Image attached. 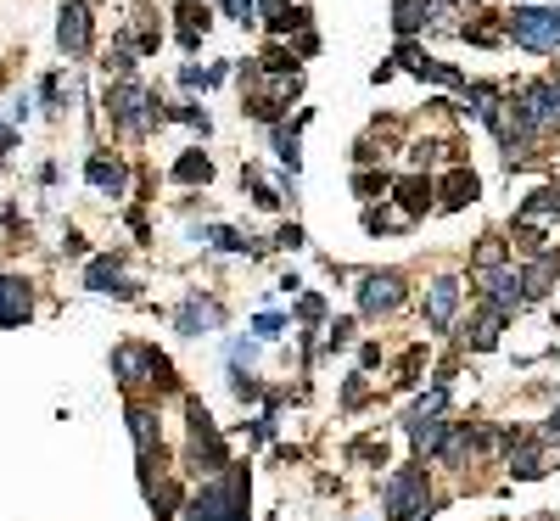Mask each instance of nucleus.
<instances>
[{
	"instance_id": "18",
	"label": "nucleus",
	"mask_w": 560,
	"mask_h": 521,
	"mask_svg": "<svg viewBox=\"0 0 560 521\" xmlns=\"http://www.w3.org/2000/svg\"><path fill=\"white\" fill-rule=\"evenodd\" d=\"M208 23H213V12H208V6H196V0H185V6H180V45H185V51H196V45H202Z\"/></svg>"
},
{
	"instance_id": "15",
	"label": "nucleus",
	"mask_w": 560,
	"mask_h": 521,
	"mask_svg": "<svg viewBox=\"0 0 560 521\" xmlns=\"http://www.w3.org/2000/svg\"><path fill=\"white\" fill-rule=\"evenodd\" d=\"M84 286L90 292H135V286L124 281V269H118V258H90V269H84Z\"/></svg>"
},
{
	"instance_id": "28",
	"label": "nucleus",
	"mask_w": 560,
	"mask_h": 521,
	"mask_svg": "<svg viewBox=\"0 0 560 521\" xmlns=\"http://www.w3.org/2000/svg\"><path fill=\"white\" fill-rule=\"evenodd\" d=\"M275 157L297 174V124H292V129H280V124H275Z\"/></svg>"
},
{
	"instance_id": "31",
	"label": "nucleus",
	"mask_w": 560,
	"mask_h": 521,
	"mask_svg": "<svg viewBox=\"0 0 560 521\" xmlns=\"http://www.w3.org/2000/svg\"><path fill=\"white\" fill-rule=\"evenodd\" d=\"M264 73L286 79V73H292V51H280V45H269V51H264Z\"/></svg>"
},
{
	"instance_id": "11",
	"label": "nucleus",
	"mask_w": 560,
	"mask_h": 521,
	"mask_svg": "<svg viewBox=\"0 0 560 521\" xmlns=\"http://www.w3.org/2000/svg\"><path fill=\"white\" fill-rule=\"evenodd\" d=\"M84 174H90V185H96V191H107V197H124V191H129V169L118 163V157H90V163H84Z\"/></svg>"
},
{
	"instance_id": "42",
	"label": "nucleus",
	"mask_w": 560,
	"mask_h": 521,
	"mask_svg": "<svg viewBox=\"0 0 560 521\" xmlns=\"http://www.w3.org/2000/svg\"><path fill=\"white\" fill-rule=\"evenodd\" d=\"M544 443H560V409L549 415V426H544Z\"/></svg>"
},
{
	"instance_id": "7",
	"label": "nucleus",
	"mask_w": 560,
	"mask_h": 521,
	"mask_svg": "<svg viewBox=\"0 0 560 521\" xmlns=\"http://www.w3.org/2000/svg\"><path fill=\"white\" fill-rule=\"evenodd\" d=\"M527 303V286H521V269H488V309L499 314V320H510V314Z\"/></svg>"
},
{
	"instance_id": "25",
	"label": "nucleus",
	"mask_w": 560,
	"mask_h": 521,
	"mask_svg": "<svg viewBox=\"0 0 560 521\" xmlns=\"http://www.w3.org/2000/svg\"><path fill=\"white\" fill-rule=\"evenodd\" d=\"M465 342H471V348L476 353H488L493 348V342H499V314H482V320H476V325H465Z\"/></svg>"
},
{
	"instance_id": "40",
	"label": "nucleus",
	"mask_w": 560,
	"mask_h": 521,
	"mask_svg": "<svg viewBox=\"0 0 560 521\" xmlns=\"http://www.w3.org/2000/svg\"><path fill=\"white\" fill-rule=\"evenodd\" d=\"M348 337H353V320H336V325H331V337H325V342H331V348H348Z\"/></svg>"
},
{
	"instance_id": "36",
	"label": "nucleus",
	"mask_w": 560,
	"mask_h": 521,
	"mask_svg": "<svg viewBox=\"0 0 560 521\" xmlns=\"http://www.w3.org/2000/svg\"><path fill=\"white\" fill-rule=\"evenodd\" d=\"M364 230H370V236H387V230H392V219H387V213H376V208H370V213H364Z\"/></svg>"
},
{
	"instance_id": "6",
	"label": "nucleus",
	"mask_w": 560,
	"mask_h": 521,
	"mask_svg": "<svg viewBox=\"0 0 560 521\" xmlns=\"http://www.w3.org/2000/svg\"><path fill=\"white\" fill-rule=\"evenodd\" d=\"M404 303V275H392V269H381V275H364L359 281V314H392Z\"/></svg>"
},
{
	"instance_id": "38",
	"label": "nucleus",
	"mask_w": 560,
	"mask_h": 521,
	"mask_svg": "<svg viewBox=\"0 0 560 521\" xmlns=\"http://www.w3.org/2000/svg\"><path fill=\"white\" fill-rule=\"evenodd\" d=\"M280 331H286V325H280L275 314H258V337H264V342H275Z\"/></svg>"
},
{
	"instance_id": "10",
	"label": "nucleus",
	"mask_w": 560,
	"mask_h": 521,
	"mask_svg": "<svg viewBox=\"0 0 560 521\" xmlns=\"http://www.w3.org/2000/svg\"><path fill=\"white\" fill-rule=\"evenodd\" d=\"M174 325H180L185 337H202V331H219V325H224V309H219V303H202V297H191V303L174 314Z\"/></svg>"
},
{
	"instance_id": "34",
	"label": "nucleus",
	"mask_w": 560,
	"mask_h": 521,
	"mask_svg": "<svg viewBox=\"0 0 560 521\" xmlns=\"http://www.w3.org/2000/svg\"><path fill=\"white\" fill-rule=\"evenodd\" d=\"M180 85H185V90H196V85L208 90V85H213V73H202V68L191 62V68H180Z\"/></svg>"
},
{
	"instance_id": "41",
	"label": "nucleus",
	"mask_w": 560,
	"mask_h": 521,
	"mask_svg": "<svg viewBox=\"0 0 560 521\" xmlns=\"http://www.w3.org/2000/svg\"><path fill=\"white\" fill-rule=\"evenodd\" d=\"M275 241H280V247H303V230H297V225H286Z\"/></svg>"
},
{
	"instance_id": "24",
	"label": "nucleus",
	"mask_w": 560,
	"mask_h": 521,
	"mask_svg": "<svg viewBox=\"0 0 560 521\" xmlns=\"http://www.w3.org/2000/svg\"><path fill=\"white\" fill-rule=\"evenodd\" d=\"M146 493H152V510H157V516H180V505H185L180 482H146Z\"/></svg>"
},
{
	"instance_id": "26",
	"label": "nucleus",
	"mask_w": 560,
	"mask_h": 521,
	"mask_svg": "<svg viewBox=\"0 0 560 521\" xmlns=\"http://www.w3.org/2000/svg\"><path fill=\"white\" fill-rule=\"evenodd\" d=\"M112 365H118L124 381H146V348H118L112 353Z\"/></svg>"
},
{
	"instance_id": "1",
	"label": "nucleus",
	"mask_w": 560,
	"mask_h": 521,
	"mask_svg": "<svg viewBox=\"0 0 560 521\" xmlns=\"http://www.w3.org/2000/svg\"><path fill=\"white\" fill-rule=\"evenodd\" d=\"M185 521H247V465H224L196 499H185Z\"/></svg>"
},
{
	"instance_id": "43",
	"label": "nucleus",
	"mask_w": 560,
	"mask_h": 521,
	"mask_svg": "<svg viewBox=\"0 0 560 521\" xmlns=\"http://www.w3.org/2000/svg\"><path fill=\"white\" fill-rule=\"evenodd\" d=\"M6 152H12V135H6V129H0V163H6Z\"/></svg>"
},
{
	"instance_id": "16",
	"label": "nucleus",
	"mask_w": 560,
	"mask_h": 521,
	"mask_svg": "<svg viewBox=\"0 0 560 521\" xmlns=\"http://www.w3.org/2000/svg\"><path fill=\"white\" fill-rule=\"evenodd\" d=\"M258 12H264V23H269L275 34L308 29V12H303V6H292V0H258Z\"/></svg>"
},
{
	"instance_id": "3",
	"label": "nucleus",
	"mask_w": 560,
	"mask_h": 521,
	"mask_svg": "<svg viewBox=\"0 0 560 521\" xmlns=\"http://www.w3.org/2000/svg\"><path fill=\"white\" fill-rule=\"evenodd\" d=\"M387 521H432V482L420 465H404L387 477Z\"/></svg>"
},
{
	"instance_id": "19",
	"label": "nucleus",
	"mask_w": 560,
	"mask_h": 521,
	"mask_svg": "<svg viewBox=\"0 0 560 521\" xmlns=\"http://www.w3.org/2000/svg\"><path fill=\"white\" fill-rule=\"evenodd\" d=\"M555 281H560V258L555 253H538V264L521 269V286H527V297H544Z\"/></svg>"
},
{
	"instance_id": "17",
	"label": "nucleus",
	"mask_w": 560,
	"mask_h": 521,
	"mask_svg": "<svg viewBox=\"0 0 560 521\" xmlns=\"http://www.w3.org/2000/svg\"><path fill=\"white\" fill-rule=\"evenodd\" d=\"M510 471H516L521 482H527V477H544V449H538L532 437H510Z\"/></svg>"
},
{
	"instance_id": "21",
	"label": "nucleus",
	"mask_w": 560,
	"mask_h": 521,
	"mask_svg": "<svg viewBox=\"0 0 560 521\" xmlns=\"http://www.w3.org/2000/svg\"><path fill=\"white\" fill-rule=\"evenodd\" d=\"M549 213H560V191H555V185L532 191V197L516 208V219H521V225H532V219H549Z\"/></svg>"
},
{
	"instance_id": "23",
	"label": "nucleus",
	"mask_w": 560,
	"mask_h": 521,
	"mask_svg": "<svg viewBox=\"0 0 560 521\" xmlns=\"http://www.w3.org/2000/svg\"><path fill=\"white\" fill-rule=\"evenodd\" d=\"M174 180H180V185H208V180H213L208 152H185L180 163H174Z\"/></svg>"
},
{
	"instance_id": "37",
	"label": "nucleus",
	"mask_w": 560,
	"mask_h": 521,
	"mask_svg": "<svg viewBox=\"0 0 560 521\" xmlns=\"http://www.w3.org/2000/svg\"><path fill=\"white\" fill-rule=\"evenodd\" d=\"M415 376H420V348H415V353H404V365H398V381H404V387H409Z\"/></svg>"
},
{
	"instance_id": "33",
	"label": "nucleus",
	"mask_w": 560,
	"mask_h": 521,
	"mask_svg": "<svg viewBox=\"0 0 560 521\" xmlns=\"http://www.w3.org/2000/svg\"><path fill=\"white\" fill-rule=\"evenodd\" d=\"M224 12L236 17L241 29H247V23H258V0H224Z\"/></svg>"
},
{
	"instance_id": "4",
	"label": "nucleus",
	"mask_w": 560,
	"mask_h": 521,
	"mask_svg": "<svg viewBox=\"0 0 560 521\" xmlns=\"http://www.w3.org/2000/svg\"><path fill=\"white\" fill-rule=\"evenodd\" d=\"M504 34L527 51H560V12H544V6H521V12L504 17Z\"/></svg>"
},
{
	"instance_id": "9",
	"label": "nucleus",
	"mask_w": 560,
	"mask_h": 521,
	"mask_svg": "<svg viewBox=\"0 0 560 521\" xmlns=\"http://www.w3.org/2000/svg\"><path fill=\"white\" fill-rule=\"evenodd\" d=\"M454 309H460V281L443 275V281H432V292H426V331H448Z\"/></svg>"
},
{
	"instance_id": "35",
	"label": "nucleus",
	"mask_w": 560,
	"mask_h": 521,
	"mask_svg": "<svg viewBox=\"0 0 560 521\" xmlns=\"http://www.w3.org/2000/svg\"><path fill=\"white\" fill-rule=\"evenodd\" d=\"M208 241H213V247H224V253H236V247H247V241H241L236 230H208Z\"/></svg>"
},
{
	"instance_id": "14",
	"label": "nucleus",
	"mask_w": 560,
	"mask_h": 521,
	"mask_svg": "<svg viewBox=\"0 0 560 521\" xmlns=\"http://www.w3.org/2000/svg\"><path fill=\"white\" fill-rule=\"evenodd\" d=\"M432 197H443L437 208H448V213L471 208V202H476V174H471V169H454V174L443 180V191H432Z\"/></svg>"
},
{
	"instance_id": "8",
	"label": "nucleus",
	"mask_w": 560,
	"mask_h": 521,
	"mask_svg": "<svg viewBox=\"0 0 560 521\" xmlns=\"http://www.w3.org/2000/svg\"><path fill=\"white\" fill-rule=\"evenodd\" d=\"M56 45H62L68 57H84V51H90V0H73V6H62Z\"/></svg>"
},
{
	"instance_id": "12",
	"label": "nucleus",
	"mask_w": 560,
	"mask_h": 521,
	"mask_svg": "<svg viewBox=\"0 0 560 521\" xmlns=\"http://www.w3.org/2000/svg\"><path fill=\"white\" fill-rule=\"evenodd\" d=\"M28 309H34V297L17 275H0V325H23Z\"/></svg>"
},
{
	"instance_id": "13",
	"label": "nucleus",
	"mask_w": 560,
	"mask_h": 521,
	"mask_svg": "<svg viewBox=\"0 0 560 521\" xmlns=\"http://www.w3.org/2000/svg\"><path fill=\"white\" fill-rule=\"evenodd\" d=\"M392 191H398V208H404L409 219H420V213L432 208V180H426V174H404V180H392Z\"/></svg>"
},
{
	"instance_id": "5",
	"label": "nucleus",
	"mask_w": 560,
	"mask_h": 521,
	"mask_svg": "<svg viewBox=\"0 0 560 521\" xmlns=\"http://www.w3.org/2000/svg\"><path fill=\"white\" fill-rule=\"evenodd\" d=\"M185 415H191V460L202 465V471H224L230 465V449H224L219 426H213V415L202 409V398H185Z\"/></svg>"
},
{
	"instance_id": "20",
	"label": "nucleus",
	"mask_w": 560,
	"mask_h": 521,
	"mask_svg": "<svg viewBox=\"0 0 560 521\" xmlns=\"http://www.w3.org/2000/svg\"><path fill=\"white\" fill-rule=\"evenodd\" d=\"M129 432H135V449L140 454H157V449H163V443H157V415L146 404L129 409Z\"/></svg>"
},
{
	"instance_id": "27",
	"label": "nucleus",
	"mask_w": 560,
	"mask_h": 521,
	"mask_svg": "<svg viewBox=\"0 0 560 521\" xmlns=\"http://www.w3.org/2000/svg\"><path fill=\"white\" fill-rule=\"evenodd\" d=\"M415 73H420V79H437V85H448V90H465L460 73L443 68V62H432V57H420V62H415Z\"/></svg>"
},
{
	"instance_id": "39",
	"label": "nucleus",
	"mask_w": 560,
	"mask_h": 521,
	"mask_svg": "<svg viewBox=\"0 0 560 521\" xmlns=\"http://www.w3.org/2000/svg\"><path fill=\"white\" fill-rule=\"evenodd\" d=\"M353 460H387V449H381V443H353Z\"/></svg>"
},
{
	"instance_id": "30",
	"label": "nucleus",
	"mask_w": 560,
	"mask_h": 521,
	"mask_svg": "<svg viewBox=\"0 0 560 521\" xmlns=\"http://www.w3.org/2000/svg\"><path fill=\"white\" fill-rule=\"evenodd\" d=\"M353 191L370 202V197H381V191H392V180H387V174H359V180H353Z\"/></svg>"
},
{
	"instance_id": "2",
	"label": "nucleus",
	"mask_w": 560,
	"mask_h": 521,
	"mask_svg": "<svg viewBox=\"0 0 560 521\" xmlns=\"http://www.w3.org/2000/svg\"><path fill=\"white\" fill-rule=\"evenodd\" d=\"M107 113H112V129H124V135H152V129L168 118L152 90L135 85V79H124V85L107 96Z\"/></svg>"
},
{
	"instance_id": "32",
	"label": "nucleus",
	"mask_w": 560,
	"mask_h": 521,
	"mask_svg": "<svg viewBox=\"0 0 560 521\" xmlns=\"http://www.w3.org/2000/svg\"><path fill=\"white\" fill-rule=\"evenodd\" d=\"M297 320H303V325H320V320H325V297L308 292L303 303H297Z\"/></svg>"
},
{
	"instance_id": "29",
	"label": "nucleus",
	"mask_w": 560,
	"mask_h": 521,
	"mask_svg": "<svg viewBox=\"0 0 560 521\" xmlns=\"http://www.w3.org/2000/svg\"><path fill=\"white\" fill-rule=\"evenodd\" d=\"M107 68H118V73L135 68V40H129V34H118V45L107 51Z\"/></svg>"
},
{
	"instance_id": "22",
	"label": "nucleus",
	"mask_w": 560,
	"mask_h": 521,
	"mask_svg": "<svg viewBox=\"0 0 560 521\" xmlns=\"http://www.w3.org/2000/svg\"><path fill=\"white\" fill-rule=\"evenodd\" d=\"M432 23V0H398V17H392V29L398 34H415Z\"/></svg>"
}]
</instances>
